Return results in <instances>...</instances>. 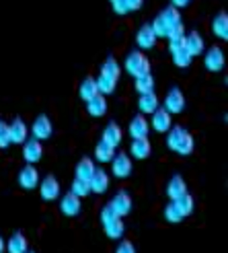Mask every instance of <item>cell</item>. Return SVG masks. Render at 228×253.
Here are the masks:
<instances>
[{"instance_id": "6da1fadb", "label": "cell", "mask_w": 228, "mask_h": 253, "mask_svg": "<svg viewBox=\"0 0 228 253\" xmlns=\"http://www.w3.org/2000/svg\"><path fill=\"white\" fill-rule=\"evenodd\" d=\"M125 70H128L132 77H140V74L150 72V62L142 52L134 49V52H130L128 58H125Z\"/></svg>"}, {"instance_id": "7a4b0ae2", "label": "cell", "mask_w": 228, "mask_h": 253, "mask_svg": "<svg viewBox=\"0 0 228 253\" xmlns=\"http://www.w3.org/2000/svg\"><path fill=\"white\" fill-rule=\"evenodd\" d=\"M31 132H33V138H35V140H47V138L54 134L52 120H49L45 113L37 116L35 122H33V126H31Z\"/></svg>"}, {"instance_id": "3957f363", "label": "cell", "mask_w": 228, "mask_h": 253, "mask_svg": "<svg viewBox=\"0 0 228 253\" xmlns=\"http://www.w3.org/2000/svg\"><path fill=\"white\" fill-rule=\"evenodd\" d=\"M164 109H167L171 116L173 113H181L185 109V95L181 93L179 86H173L167 93V97H164Z\"/></svg>"}, {"instance_id": "277c9868", "label": "cell", "mask_w": 228, "mask_h": 253, "mask_svg": "<svg viewBox=\"0 0 228 253\" xmlns=\"http://www.w3.org/2000/svg\"><path fill=\"white\" fill-rule=\"evenodd\" d=\"M43 157V146H41V140H25L23 142V159L27 161V165H35L39 163V159Z\"/></svg>"}, {"instance_id": "5b68a950", "label": "cell", "mask_w": 228, "mask_h": 253, "mask_svg": "<svg viewBox=\"0 0 228 253\" xmlns=\"http://www.w3.org/2000/svg\"><path fill=\"white\" fill-rule=\"evenodd\" d=\"M111 169H113V175H115V177H119V179H125V177H130V173H132V159L125 155V153L113 155Z\"/></svg>"}, {"instance_id": "8992f818", "label": "cell", "mask_w": 228, "mask_h": 253, "mask_svg": "<svg viewBox=\"0 0 228 253\" xmlns=\"http://www.w3.org/2000/svg\"><path fill=\"white\" fill-rule=\"evenodd\" d=\"M39 196L45 202H54L60 196V181L56 179L54 175H47L43 177V181L39 183Z\"/></svg>"}, {"instance_id": "52a82bcc", "label": "cell", "mask_w": 228, "mask_h": 253, "mask_svg": "<svg viewBox=\"0 0 228 253\" xmlns=\"http://www.w3.org/2000/svg\"><path fill=\"white\" fill-rule=\"evenodd\" d=\"M204 64H206V68L210 72H220L224 68V52L218 45L210 47L206 52V56H204Z\"/></svg>"}, {"instance_id": "ba28073f", "label": "cell", "mask_w": 228, "mask_h": 253, "mask_svg": "<svg viewBox=\"0 0 228 253\" xmlns=\"http://www.w3.org/2000/svg\"><path fill=\"white\" fill-rule=\"evenodd\" d=\"M8 136H10V144H23L29 136V128L21 118H15L12 124H8Z\"/></svg>"}, {"instance_id": "9c48e42d", "label": "cell", "mask_w": 228, "mask_h": 253, "mask_svg": "<svg viewBox=\"0 0 228 253\" xmlns=\"http://www.w3.org/2000/svg\"><path fill=\"white\" fill-rule=\"evenodd\" d=\"M17 181L23 189H35L37 183H39V173H37V169L33 165H25L21 171H19V177Z\"/></svg>"}, {"instance_id": "30bf717a", "label": "cell", "mask_w": 228, "mask_h": 253, "mask_svg": "<svg viewBox=\"0 0 228 253\" xmlns=\"http://www.w3.org/2000/svg\"><path fill=\"white\" fill-rule=\"evenodd\" d=\"M109 206L113 208V212H115L117 216H125V214L132 212V198L128 192H117L113 196V200L109 202Z\"/></svg>"}, {"instance_id": "8fae6325", "label": "cell", "mask_w": 228, "mask_h": 253, "mask_svg": "<svg viewBox=\"0 0 228 253\" xmlns=\"http://www.w3.org/2000/svg\"><path fill=\"white\" fill-rule=\"evenodd\" d=\"M80 208H82L80 206V198L74 196L72 192H68L64 198H62V202H60V210H62L64 216H78Z\"/></svg>"}, {"instance_id": "7c38bea8", "label": "cell", "mask_w": 228, "mask_h": 253, "mask_svg": "<svg viewBox=\"0 0 228 253\" xmlns=\"http://www.w3.org/2000/svg\"><path fill=\"white\" fill-rule=\"evenodd\" d=\"M88 185H91V194H105L109 187V175L103 169H95L93 177L88 179Z\"/></svg>"}, {"instance_id": "4fadbf2b", "label": "cell", "mask_w": 228, "mask_h": 253, "mask_svg": "<svg viewBox=\"0 0 228 253\" xmlns=\"http://www.w3.org/2000/svg\"><path fill=\"white\" fill-rule=\"evenodd\" d=\"M183 47L195 58V56H199L201 52H204V37H201L197 31H189V33L185 35V43H183Z\"/></svg>"}, {"instance_id": "5bb4252c", "label": "cell", "mask_w": 228, "mask_h": 253, "mask_svg": "<svg viewBox=\"0 0 228 253\" xmlns=\"http://www.w3.org/2000/svg\"><path fill=\"white\" fill-rule=\"evenodd\" d=\"M156 40H158V37L154 35V31H152L150 25H142V27L138 29V33H136V43L140 45L142 49H150V47H154Z\"/></svg>"}, {"instance_id": "9a60e30c", "label": "cell", "mask_w": 228, "mask_h": 253, "mask_svg": "<svg viewBox=\"0 0 228 253\" xmlns=\"http://www.w3.org/2000/svg\"><path fill=\"white\" fill-rule=\"evenodd\" d=\"M128 132H130V136H132V138H146V136H148V132H150V124H148V120H146V118L142 116V113H140V116L132 118Z\"/></svg>"}, {"instance_id": "2e32d148", "label": "cell", "mask_w": 228, "mask_h": 253, "mask_svg": "<svg viewBox=\"0 0 228 253\" xmlns=\"http://www.w3.org/2000/svg\"><path fill=\"white\" fill-rule=\"evenodd\" d=\"M121 138H123L121 128H119L115 122H109V124H107V128L103 130V138H101V140H105V142L111 144L113 148H117V146L121 144Z\"/></svg>"}, {"instance_id": "e0dca14e", "label": "cell", "mask_w": 228, "mask_h": 253, "mask_svg": "<svg viewBox=\"0 0 228 253\" xmlns=\"http://www.w3.org/2000/svg\"><path fill=\"white\" fill-rule=\"evenodd\" d=\"M152 116V128H154L156 132H167L169 128H171V113L167 111V109H156L154 113H150Z\"/></svg>"}, {"instance_id": "ac0fdd59", "label": "cell", "mask_w": 228, "mask_h": 253, "mask_svg": "<svg viewBox=\"0 0 228 253\" xmlns=\"http://www.w3.org/2000/svg\"><path fill=\"white\" fill-rule=\"evenodd\" d=\"M160 105V101L158 97L154 95V91L152 93H142L140 99H138V109L142 111V116H146V113H154Z\"/></svg>"}, {"instance_id": "d6986e66", "label": "cell", "mask_w": 228, "mask_h": 253, "mask_svg": "<svg viewBox=\"0 0 228 253\" xmlns=\"http://www.w3.org/2000/svg\"><path fill=\"white\" fill-rule=\"evenodd\" d=\"M86 111H88V116H93V118L105 116V113H107V99H105V95L99 93L91 101H86Z\"/></svg>"}, {"instance_id": "ffe728a7", "label": "cell", "mask_w": 228, "mask_h": 253, "mask_svg": "<svg viewBox=\"0 0 228 253\" xmlns=\"http://www.w3.org/2000/svg\"><path fill=\"white\" fill-rule=\"evenodd\" d=\"M183 194H187V185H185V179L181 175H173L169 183H167V196L171 200H177V198H181Z\"/></svg>"}, {"instance_id": "44dd1931", "label": "cell", "mask_w": 228, "mask_h": 253, "mask_svg": "<svg viewBox=\"0 0 228 253\" xmlns=\"http://www.w3.org/2000/svg\"><path fill=\"white\" fill-rule=\"evenodd\" d=\"M6 251L8 253H27L29 251V243H27V237L23 233H12V237L6 241Z\"/></svg>"}, {"instance_id": "7402d4cb", "label": "cell", "mask_w": 228, "mask_h": 253, "mask_svg": "<svg viewBox=\"0 0 228 253\" xmlns=\"http://www.w3.org/2000/svg\"><path fill=\"white\" fill-rule=\"evenodd\" d=\"M150 150H152V146L148 142V138H134V142L130 146V155L138 161H142V159H148Z\"/></svg>"}, {"instance_id": "603a6c76", "label": "cell", "mask_w": 228, "mask_h": 253, "mask_svg": "<svg viewBox=\"0 0 228 253\" xmlns=\"http://www.w3.org/2000/svg\"><path fill=\"white\" fill-rule=\"evenodd\" d=\"M78 95L82 101H91L93 97L99 95V86H97V79H91V77H86L80 86H78Z\"/></svg>"}, {"instance_id": "cb8c5ba5", "label": "cell", "mask_w": 228, "mask_h": 253, "mask_svg": "<svg viewBox=\"0 0 228 253\" xmlns=\"http://www.w3.org/2000/svg\"><path fill=\"white\" fill-rule=\"evenodd\" d=\"M212 31L220 40H228V15L226 12H218L212 21Z\"/></svg>"}, {"instance_id": "d4e9b609", "label": "cell", "mask_w": 228, "mask_h": 253, "mask_svg": "<svg viewBox=\"0 0 228 253\" xmlns=\"http://www.w3.org/2000/svg\"><path fill=\"white\" fill-rule=\"evenodd\" d=\"M185 134H187V130L183 128V126H171V128L167 130V146L171 150H177V146L181 144Z\"/></svg>"}, {"instance_id": "484cf974", "label": "cell", "mask_w": 228, "mask_h": 253, "mask_svg": "<svg viewBox=\"0 0 228 253\" xmlns=\"http://www.w3.org/2000/svg\"><path fill=\"white\" fill-rule=\"evenodd\" d=\"M95 163H93V159H88V157H84V159H80L78 161V165H76V177L78 179H84V181H88L93 177V173H95Z\"/></svg>"}, {"instance_id": "4316f807", "label": "cell", "mask_w": 228, "mask_h": 253, "mask_svg": "<svg viewBox=\"0 0 228 253\" xmlns=\"http://www.w3.org/2000/svg\"><path fill=\"white\" fill-rule=\"evenodd\" d=\"M158 17H160L164 23H167L169 31L175 27V25H179V23H181V12H179V8H175V6H167ZM167 35H169V33H167Z\"/></svg>"}, {"instance_id": "83f0119b", "label": "cell", "mask_w": 228, "mask_h": 253, "mask_svg": "<svg viewBox=\"0 0 228 253\" xmlns=\"http://www.w3.org/2000/svg\"><path fill=\"white\" fill-rule=\"evenodd\" d=\"M175 202V206H177V210H179V214H181V218H185V216H189V214L193 212V198L189 196V194H183L181 198H177V200H173Z\"/></svg>"}, {"instance_id": "f1b7e54d", "label": "cell", "mask_w": 228, "mask_h": 253, "mask_svg": "<svg viewBox=\"0 0 228 253\" xmlns=\"http://www.w3.org/2000/svg\"><path fill=\"white\" fill-rule=\"evenodd\" d=\"M113 155H115V148H113L111 144H107L105 140H101L95 148V159L99 163H109L113 159Z\"/></svg>"}, {"instance_id": "f546056e", "label": "cell", "mask_w": 228, "mask_h": 253, "mask_svg": "<svg viewBox=\"0 0 228 253\" xmlns=\"http://www.w3.org/2000/svg\"><path fill=\"white\" fill-rule=\"evenodd\" d=\"M136 79V91L138 93H152L154 91V79H152V74L146 72V74H140V77H134Z\"/></svg>"}, {"instance_id": "4dcf8cb0", "label": "cell", "mask_w": 228, "mask_h": 253, "mask_svg": "<svg viewBox=\"0 0 228 253\" xmlns=\"http://www.w3.org/2000/svg\"><path fill=\"white\" fill-rule=\"evenodd\" d=\"M103 229H105V235L111 237V239H119L125 231V226L121 222V216H115L113 220H109L107 224H103Z\"/></svg>"}, {"instance_id": "1f68e13d", "label": "cell", "mask_w": 228, "mask_h": 253, "mask_svg": "<svg viewBox=\"0 0 228 253\" xmlns=\"http://www.w3.org/2000/svg\"><path fill=\"white\" fill-rule=\"evenodd\" d=\"M97 86H99V93H101V95H111L113 91H115L117 81L101 72V74H99V79H97Z\"/></svg>"}, {"instance_id": "d6a6232c", "label": "cell", "mask_w": 228, "mask_h": 253, "mask_svg": "<svg viewBox=\"0 0 228 253\" xmlns=\"http://www.w3.org/2000/svg\"><path fill=\"white\" fill-rule=\"evenodd\" d=\"M101 72L107 74V77H111V79H115V81H119V77H121V68H119L115 58H107L103 62V66H101Z\"/></svg>"}, {"instance_id": "836d02e7", "label": "cell", "mask_w": 228, "mask_h": 253, "mask_svg": "<svg viewBox=\"0 0 228 253\" xmlns=\"http://www.w3.org/2000/svg\"><path fill=\"white\" fill-rule=\"evenodd\" d=\"M191 60H193V56L189 54L185 47H179L177 52H173V62H175V66H179V68H187L191 64Z\"/></svg>"}, {"instance_id": "e575fe53", "label": "cell", "mask_w": 228, "mask_h": 253, "mask_svg": "<svg viewBox=\"0 0 228 253\" xmlns=\"http://www.w3.org/2000/svg\"><path fill=\"white\" fill-rule=\"evenodd\" d=\"M70 192L74 194V196H78V198H84V196H88L91 194V185H88V181H84V179H76L72 181V187H70Z\"/></svg>"}, {"instance_id": "d590c367", "label": "cell", "mask_w": 228, "mask_h": 253, "mask_svg": "<svg viewBox=\"0 0 228 253\" xmlns=\"http://www.w3.org/2000/svg\"><path fill=\"white\" fill-rule=\"evenodd\" d=\"M164 218H167L169 222H173V224H177V222H181L183 218H181V214H179V210H177V206H175V202L171 200L167 206H164Z\"/></svg>"}, {"instance_id": "8d00e7d4", "label": "cell", "mask_w": 228, "mask_h": 253, "mask_svg": "<svg viewBox=\"0 0 228 253\" xmlns=\"http://www.w3.org/2000/svg\"><path fill=\"white\" fill-rule=\"evenodd\" d=\"M10 144V136H8V124L2 122L0 126V148H6Z\"/></svg>"}, {"instance_id": "74e56055", "label": "cell", "mask_w": 228, "mask_h": 253, "mask_svg": "<svg viewBox=\"0 0 228 253\" xmlns=\"http://www.w3.org/2000/svg\"><path fill=\"white\" fill-rule=\"evenodd\" d=\"M111 4H113V12H115V15L123 17V15H128V12H130L128 6H125V0H113Z\"/></svg>"}, {"instance_id": "f35d334b", "label": "cell", "mask_w": 228, "mask_h": 253, "mask_svg": "<svg viewBox=\"0 0 228 253\" xmlns=\"http://www.w3.org/2000/svg\"><path fill=\"white\" fill-rule=\"evenodd\" d=\"M117 216V214L115 212H113V208L107 204L105 208H103V212H101V224H107L109 220H113V218H115Z\"/></svg>"}, {"instance_id": "ab89813d", "label": "cell", "mask_w": 228, "mask_h": 253, "mask_svg": "<svg viewBox=\"0 0 228 253\" xmlns=\"http://www.w3.org/2000/svg\"><path fill=\"white\" fill-rule=\"evenodd\" d=\"M115 253H136V247L132 241H121L115 249Z\"/></svg>"}, {"instance_id": "60d3db41", "label": "cell", "mask_w": 228, "mask_h": 253, "mask_svg": "<svg viewBox=\"0 0 228 253\" xmlns=\"http://www.w3.org/2000/svg\"><path fill=\"white\" fill-rule=\"evenodd\" d=\"M183 43H185V35H183V37H173V40H169V49H171V54L177 52L179 47H183Z\"/></svg>"}, {"instance_id": "b9f144b4", "label": "cell", "mask_w": 228, "mask_h": 253, "mask_svg": "<svg viewBox=\"0 0 228 253\" xmlns=\"http://www.w3.org/2000/svg\"><path fill=\"white\" fill-rule=\"evenodd\" d=\"M144 4V0H125V6H128V10H140Z\"/></svg>"}, {"instance_id": "7bdbcfd3", "label": "cell", "mask_w": 228, "mask_h": 253, "mask_svg": "<svg viewBox=\"0 0 228 253\" xmlns=\"http://www.w3.org/2000/svg\"><path fill=\"white\" fill-rule=\"evenodd\" d=\"M191 0H171V6H175V8H185Z\"/></svg>"}, {"instance_id": "ee69618b", "label": "cell", "mask_w": 228, "mask_h": 253, "mask_svg": "<svg viewBox=\"0 0 228 253\" xmlns=\"http://www.w3.org/2000/svg\"><path fill=\"white\" fill-rule=\"evenodd\" d=\"M4 249H6V243H4V239H2V235H0V253H4Z\"/></svg>"}, {"instance_id": "f6af8a7d", "label": "cell", "mask_w": 228, "mask_h": 253, "mask_svg": "<svg viewBox=\"0 0 228 253\" xmlns=\"http://www.w3.org/2000/svg\"><path fill=\"white\" fill-rule=\"evenodd\" d=\"M0 126H2V120H0Z\"/></svg>"}, {"instance_id": "bcb514c9", "label": "cell", "mask_w": 228, "mask_h": 253, "mask_svg": "<svg viewBox=\"0 0 228 253\" xmlns=\"http://www.w3.org/2000/svg\"><path fill=\"white\" fill-rule=\"evenodd\" d=\"M27 253H33V251H27Z\"/></svg>"}, {"instance_id": "7dc6e473", "label": "cell", "mask_w": 228, "mask_h": 253, "mask_svg": "<svg viewBox=\"0 0 228 253\" xmlns=\"http://www.w3.org/2000/svg\"><path fill=\"white\" fill-rule=\"evenodd\" d=\"M111 2H113V0H111Z\"/></svg>"}]
</instances>
